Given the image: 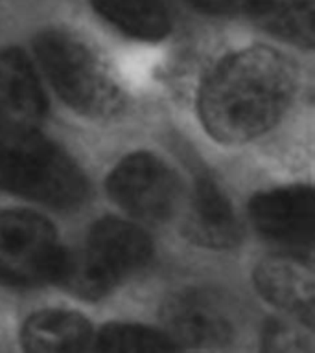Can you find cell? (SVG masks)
<instances>
[{
    "label": "cell",
    "mask_w": 315,
    "mask_h": 353,
    "mask_svg": "<svg viewBox=\"0 0 315 353\" xmlns=\"http://www.w3.org/2000/svg\"><path fill=\"white\" fill-rule=\"evenodd\" d=\"M295 68L276 50L253 46L216 66L199 96L204 129L223 143H243L280 120L295 92Z\"/></svg>",
    "instance_id": "obj_1"
},
{
    "label": "cell",
    "mask_w": 315,
    "mask_h": 353,
    "mask_svg": "<svg viewBox=\"0 0 315 353\" xmlns=\"http://www.w3.org/2000/svg\"><path fill=\"white\" fill-rule=\"evenodd\" d=\"M0 190L70 208L82 203L87 184L74 160L35 127L0 125Z\"/></svg>",
    "instance_id": "obj_2"
},
{
    "label": "cell",
    "mask_w": 315,
    "mask_h": 353,
    "mask_svg": "<svg viewBox=\"0 0 315 353\" xmlns=\"http://www.w3.org/2000/svg\"><path fill=\"white\" fill-rule=\"evenodd\" d=\"M151 241L138 226L107 217L98 221L79 252H66L55 281L79 296L99 298L151 258Z\"/></svg>",
    "instance_id": "obj_3"
},
{
    "label": "cell",
    "mask_w": 315,
    "mask_h": 353,
    "mask_svg": "<svg viewBox=\"0 0 315 353\" xmlns=\"http://www.w3.org/2000/svg\"><path fill=\"white\" fill-rule=\"evenodd\" d=\"M35 54L55 92L79 114L109 118L120 110L118 83L82 39L63 30H46L35 39Z\"/></svg>",
    "instance_id": "obj_4"
},
{
    "label": "cell",
    "mask_w": 315,
    "mask_h": 353,
    "mask_svg": "<svg viewBox=\"0 0 315 353\" xmlns=\"http://www.w3.org/2000/svg\"><path fill=\"white\" fill-rule=\"evenodd\" d=\"M65 248L54 226L32 212H0V280L11 285L55 281Z\"/></svg>",
    "instance_id": "obj_5"
},
{
    "label": "cell",
    "mask_w": 315,
    "mask_h": 353,
    "mask_svg": "<svg viewBox=\"0 0 315 353\" xmlns=\"http://www.w3.org/2000/svg\"><path fill=\"white\" fill-rule=\"evenodd\" d=\"M107 192L138 219L162 221L175 210L179 184L162 160L149 153H133L113 170Z\"/></svg>",
    "instance_id": "obj_6"
},
{
    "label": "cell",
    "mask_w": 315,
    "mask_h": 353,
    "mask_svg": "<svg viewBox=\"0 0 315 353\" xmlns=\"http://www.w3.org/2000/svg\"><path fill=\"white\" fill-rule=\"evenodd\" d=\"M162 322L175 344L210 346L227 342L234 335L236 311L220 292L190 289L173 294L164 303Z\"/></svg>",
    "instance_id": "obj_7"
},
{
    "label": "cell",
    "mask_w": 315,
    "mask_h": 353,
    "mask_svg": "<svg viewBox=\"0 0 315 353\" xmlns=\"http://www.w3.org/2000/svg\"><path fill=\"white\" fill-rule=\"evenodd\" d=\"M249 215L262 236L287 247H309L314 241L315 199L312 188L287 186L254 195Z\"/></svg>",
    "instance_id": "obj_8"
},
{
    "label": "cell",
    "mask_w": 315,
    "mask_h": 353,
    "mask_svg": "<svg viewBox=\"0 0 315 353\" xmlns=\"http://www.w3.org/2000/svg\"><path fill=\"white\" fill-rule=\"evenodd\" d=\"M46 109L43 88L26 55L0 52V125L35 127Z\"/></svg>",
    "instance_id": "obj_9"
},
{
    "label": "cell",
    "mask_w": 315,
    "mask_h": 353,
    "mask_svg": "<svg viewBox=\"0 0 315 353\" xmlns=\"http://www.w3.org/2000/svg\"><path fill=\"white\" fill-rule=\"evenodd\" d=\"M254 285L269 303L314 324V274L293 258H267L254 270Z\"/></svg>",
    "instance_id": "obj_10"
},
{
    "label": "cell",
    "mask_w": 315,
    "mask_h": 353,
    "mask_svg": "<svg viewBox=\"0 0 315 353\" xmlns=\"http://www.w3.org/2000/svg\"><path fill=\"white\" fill-rule=\"evenodd\" d=\"M184 230L193 243L207 248H229L240 241L234 208L209 176H201L193 186Z\"/></svg>",
    "instance_id": "obj_11"
},
{
    "label": "cell",
    "mask_w": 315,
    "mask_h": 353,
    "mask_svg": "<svg viewBox=\"0 0 315 353\" xmlns=\"http://www.w3.org/2000/svg\"><path fill=\"white\" fill-rule=\"evenodd\" d=\"M22 344L28 352H85L94 346V331L82 314L50 309L24 324Z\"/></svg>",
    "instance_id": "obj_12"
},
{
    "label": "cell",
    "mask_w": 315,
    "mask_h": 353,
    "mask_svg": "<svg viewBox=\"0 0 315 353\" xmlns=\"http://www.w3.org/2000/svg\"><path fill=\"white\" fill-rule=\"evenodd\" d=\"M314 0H245L249 13L276 37L309 48L314 44Z\"/></svg>",
    "instance_id": "obj_13"
},
{
    "label": "cell",
    "mask_w": 315,
    "mask_h": 353,
    "mask_svg": "<svg viewBox=\"0 0 315 353\" xmlns=\"http://www.w3.org/2000/svg\"><path fill=\"white\" fill-rule=\"evenodd\" d=\"M105 21L135 39L157 41L170 32V15L162 0H90Z\"/></svg>",
    "instance_id": "obj_14"
},
{
    "label": "cell",
    "mask_w": 315,
    "mask_h": 353,
    "mask_svg": "<svg viewBox=\"0 0 315 353\" xmlns=\"http://www.w3.org/2000/svg\"><path fill=\"white\" fill-rule=\"evenodd\" d=\"M94 350L107 353H159L177 350L166 331L137 324H109L94 335Z\"/></svg>",
    "instance_id": "obj_15"
},
{
    "label": "cell",
    "mask_w": 315,
    "mask_h": 353,
    "mask_svg": "<svg viewBox=\"0 0 315 353\" xmlns=\"http://www.w3.org/2000/svg\"><path fill=\"white\" fill-rule=\"evenodd\" d=\"M303 333L295 330L293 325H287L284 322H273L267 325V331L264 335V342L267 350H303Z\"/></svg>",
    "instance_id": "obj_16"
},
{
    "label": "cell",
    "mask_w": 315,
    "mask_h": 353,
    "mask_svg": "<svg viewBox=\"0 0 315 353\" xmlns=\"http://www.w3.org/2000/svg\"><path fill=\"white\" fill-rule=\"evenodd\" d=\"M192 2L209 13H229L243 6L245 0H192Z\"/></svg>",
    "instance_id": "obj_17"
}]
</instances>
